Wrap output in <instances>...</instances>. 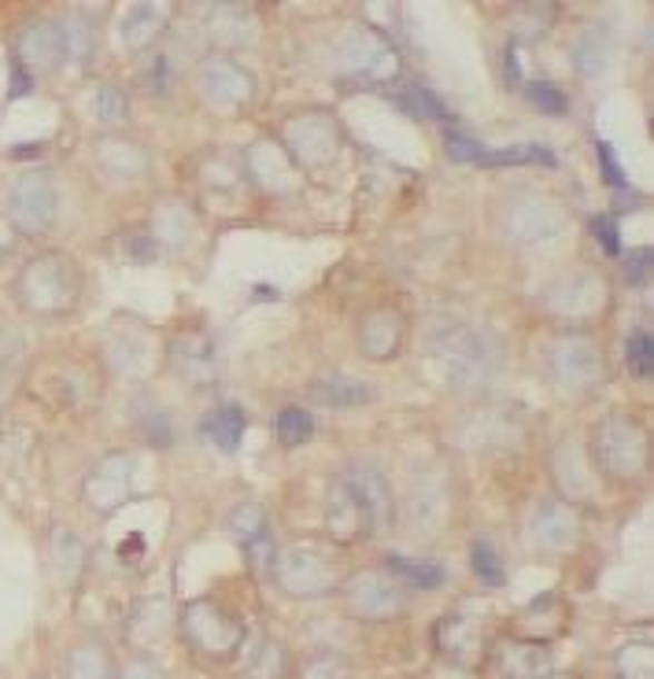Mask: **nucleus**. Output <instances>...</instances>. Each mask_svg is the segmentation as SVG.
Wrapping results in <instances>:
<instances>
[{
  "instance_id": "20e7f679",
  "label": "nucleus",
  "mask_w": 654,
  "mask_h": 679,
  "mask_svg": "<svg viewBox=\"0 0 654 679\" xmlns=\"http://www.w3.org/2000/svg\"><path fill=\"white\" fill-rule=\"evenodd\" d=\"M503 233L522 248L551 244L558 233H566V207L544 192H522L503 207Z\"/></svg>"
},
{
  "instance_id": "f3484780",
  "label": "nucleus",
  "mask_w": 654,
  "mask_h": 679,
  "mask_svg": "<svg viewBox=\"0 0 654 679\" xmlns=\"http://www.w3.org/2000/svg\"><path fill=\"white\" fill-rule=\"evenodd\" d=\"M614 56V33H606V27H588L581 33V41L573 44V67L584 78H600L611 67Z\"/></svg>"
},
{
  "instance_id": "423d86ee",
  "label": "nucleus",
  "mask_w": 654,
  "mask_h": 679,
  "mask_svg": "<svg viewBox=\"0 0 654 679\" xmlns=\"http://www.w3.org/2000/svg\"><path fill=\"white\" fill-rule=\"evenodd\" d=\"M595 455L606 473L640 477L647 469V432L628 418H611L595 432Z\"/></svg>"
},
{
  "instance_id": "473e14b6",
  "label": "nucleus",
  "mask_w": 654,
  "mask_h": 679,
  "mask_svg": "<svg viewBox=\"0 0 654 679\" xmlns=\"http://www.w3.org/2000/svg\"><path fill=\"white\" fill-rule=\"evenodd\" d=\"M625 267H628V281H647L651 278V248H640V251H628L625 256Z\"/></svg>"
},
{
  "instance_id": "c756f323",
  "label": "nucleus",
  "mask_w": 654,
  "mask_h": 679,
  "mask_svg": "<svg viewBox=\"0 0 654 679\" xmlns=\"http://www.w3.org/2000/svg\"><path fill=\"white\" fill-rule=\"evenodd\" d=\"M407 111L418 114V119H447V103L436 100V93H429V89L415 86L407 93Z\"/></svg>"
},
{
  "instance_id": "4468645a",
  "label": "nucleus",
  "mask_w": 654,
  "mask_h": 679,
  "mask_svg": "<svg viewBox=\"0 0 654 679\" xmlns=\"http://www.w3.org/2000/svg\"><path fill=\"white\" fill-rule=\"evenodd\" d=\"M351 609L359 617H370V620H382L388 613H396L404 606V598L393 583H385L382 577H359L351 583Z\"/></svg>"
},
{
  "instance_id": "39448f33",
  "label": "nucleus",
  "mask_w": 654,
  "mask_h": 679,
  "mask_svg": "<svg viewBox=\"0 0 654 679\" xmlns=\"http://www.w3.org/2000/svg\"><path fill=\"white\" fill-rule=\"evenodd\" d=\"M547 366L551 377H555L558 388L566 391H588L603 381L606 366H603V351L595 348L588 337H577V332H566L551 343L547 351Z\"/></svg>"
},
{
  "instance_id": "cd10ccee",
  "label": "nucleus",
  "mask_w": 654,
  "mask_h": 679,
  "mask_svg": "<svg viewBox=\"0 0 654 679\" xmlns=\"http://www.w3.org/2000/svg\"><path fill=\"white\" fill-rule=\"evenodd\" d=\"M126 111H130V100H126V93L119 86H100V93H97V114H100V122H122L126 119Z\"/></svg>"
},
{
  "instance_id": "4be33fe9",
  "label": "nucleus",
  "mask_w": 654,
  "mask_h": 679,
  "mask_svg": "<svg viewBox=\"0 0 654 679\" xmlns=\"http://www.w3.org/2000/svg\"><path fill=\"white\" fill-rule=\"evenodd\" d=\"M67 679H115V665L105 647H75L67 658Z\"/></svg>"
},
{
  "instance_id": "ddd939ff",
  "label": "nucleus",
  "mask_w": 654,
  "mask_h": 679,
  "mask_svg": "<svg viewBox=\"0 0 654 679\" xmlns=\"http://www.w3.org/2000/svg\"><path fill=\"white\" fill-rule=\"evenodd\" d=\"M344 60H348V67L359 78H374V82L393 78V71H396V52L388 49L382 38H374V33H355Z\"/></svg>"
},
{
  "instance_id": "aec40b11",
  "label": "nucleus",
  "mask_w": 654,
  "mask_h": 679,
  "mask_svg": "<svg viewBox=\"0 0 654 679\" xmlns=\"http://www.w3.org/2000/svg\"><path fill=\"white\" fill-rule=\"evenodd\" d=\"M311 399H318L323 407H363V402L374 399L370 385L355 381V377H323V381L311 385Z\"/></svg>"
},
{
  "instance_id": "c85d7f7f",
  "label": "nucleus",
  "mask_w": 654,
  "mask_h": 679,
  "mask_svg": "<svg viewBox=\"0 0 654 679\" xmlns=\"http://www.w3.org/2000/svg\"><path fill=\"white\" fill-rule=\"evenodd\" d=\"M628 366H633L636 377H651V366H654V343H651V332H633L628 337Z\"/></svg>"
},
{
  "instance_id": "2f4dec72",
  "label": "nucleus",
  "mask_w": 654,
  "mask_h": 679,
  "mask_svg": "<svg viewBox=\"0 0 654 679\" xmlns=\"http://www.w3.org/2000/svg\"><path fill=\"white\" fill-rule=\"evenodd\" d=\"M592 233L600 237V244L606 256H622V237H617V226H614V218H595L592 222Z\"/></svg>"
},
{
  "instance_id": "7ed1b4c3",
  "label": "nucleus",
  "mask_w": 654,
  "mask_h": 679,
  "mask_svg": "<svg viewBox=\"0 0 654 679\" xmlns=\"http://www.w3.org/2000/svg\"><path fill=\"white\" fill-rule=\"evenodd\" d=\"M4 214L22 237L49 233L56 226V218H60V186H56L52 170L49 167L22 170V174L8 186Z\"/></svg>"
},
{
  "instance_id": "5701e85b",
  "label": "nucleus",
  "mask_w": 654,
  "mask_h": 679,
  "mask_svg": "<svg viewBox=\"0 0 654 679\" xmlns=\"http://www.w3.org/2000/svg\"><path fill=\"white\" fill-rule=\"evenodd\" d=\"M82 543L75 539V532H56V577L63 583H75L78 572H82Z\"/></svg>"
},
{
  "instance_id": "dca6fc26",
  "label": "nucleus",
  "mask_w": 654,
  "mask_h": 679,
  "mask_svg": "<svg viewBox=\"0 0 654 679\" xmlns=\"http://www.w3.org/2000/svg\"><path fill=\"white\" fill-rule=\"evenodd\" d=\"M56 41H60L63 63H86L93 56V22L82 11H67V16L52 19Z\"/></svg>"
},
{
  "instance_id": "393cba45",
  "label": "nucleus",
  "mask_w": 654,
  "mask_h": 679,
  "mask_svg": "<svg viewBox=\"0 0 654 679\" xmlns=\"http://www.w3.org/2000/svg\"><path fill=\"white\" fill-rule=\"evenodd\" d=\"M469 566H474V572L488 587L503 583V558H499V550L492 547V539H477V543L469 547Z\"/></svg>"
},
{
  "instance_id": "6e6552de",
  "label": "nucleus",
  "mask_w": 654,
  "mask_h": 679,
  "mask_svg": "<svg viewBox=\"0 0 654 679\" xmlns=\"http://www.w3.org/2000/svg\"><path fill=\"white\" fill-rule=\"evenodd\" d=\"M130 485H133V462L126 455H111L93 469V473H89L82 495L97 513H111L126 502Z\"/></svg>"
},
{
  "instance_id": "72a5a7b5",
  "label": "nucleus",
  "mask_w": 654,
  "mask_h": 679,
  "mask_svg": "<svg viewBox=\"0 0 654 679\" xmlns=\"http://www.w3.org/2000/svg\"><path fill=\"white\" fill-rule=\"evenodd\" d=\"M33 89V71H27L19 60L11 63V100H19V97H27Z\"/></svg>"
},
{
  "instance_id": "bb28decb",
  "label": "nucleus",
  "mask_w": 654,
  "mask_h": 679,
  "mask_svg": "<svg viewBox=\"0 0 654 679\" xmlns=\"http://www.w3.org/2000/svg\"><path fill=\"white\" fill-rule=\"evenodd\" d=\"M525 97H529V103H536V108L547 111V114H566L569 111L566 93H562L558 86H551V82H529V86H525Z\"/></svg>"
},
{
  "instance_id": "c9c22d12",
  "label": "nucleus",
  "mask_w": 654,
  "mask_h": 679,
  "mask_svg": "<svg viewBox=\"0 0 654 679\" xmlns=\"http://www.w3.org/2000/svg\"><path fill=\"white\" fill-rule=\"evenodd\" d=\"M600 159H603V167H606V178H611V186H622V189H625V186H628V181H625V170L614 163V148L606 144V141H600Z\"/></svg>"
},
{
  "instance_id": "412c9836",
  "label": "nucleus",
  "mask_w": 654,
  "mask_h": 679,
  "mask_svg": "<svg viewBox=\"0 0 654 679\" xmlns=\"http://www.w3.org/2000/svg\"><path fill=\"white\" fill-rule=\"evenodd\" d=\"M388 569L396 572V577H404L407 583H415L422 587V591H433V587H440L447 580V572L440 561H433V558H404V555H393L385 561Z\"/></svg>"
},
{
  "instance_id": "f8f14e48",
  "label": "nucleus",
  "mask_w": 654,
  "mask_h": 679,
  "mask_svg": "<svg viewBox=\"0 0 654 679\" xmlns=\"http://www.w3.org/2000/svg\"><path fill=\"white\" fill-rule=\"evenodd\" d=\"M16 60L27 67V71H49V67L63 63L60 41H56V27L52 19H33L19 38V56Z\"/></svg>"
},
{
  "instance_id": "f257e3e1",
  "label": "nucleus",
  "mask_w": 654,
  "mask_h": 679,
  "mask_svg": "<svg viewBox=\"0 0 654 679\" xmlns=\"http://www.w3.org/2000/svg\"><path fill=\"white\" fill-rule=\"evenodd\" d=\"M433 355L447 381L463 391L488 388L503 366L499 340L480 326H440L433 332Z\"/></svg>"
},
{
  "instance_id": "f704fd0d",
  "label": "nucleus",
  "mask_w": 654,
  "mask_h": 679,
  "mask_svg": "<svg viewBox=\"0 0 654 679\" xmlns=\"http://www.w3.org/2000/svg\"><path fill=\"white\" fill-rule=\"evenodd\" d=\"M115 679H167V676L159 672L152 661H141V658H137V661L126 665V669H122L119 676H115Z\"/></svg>"
},
{
  "instance_id": "7c9ffc66",
  "label": "nucleus",
  "mask_w": 654,
  "mask_h": 679,
  "mask_svg": "<svg viewBox=\"0 0 654 679\" xmlns=\"http://www.w3.org/2000/svg\"><path fill=\"white\" fill-rule=\"evenodd\" d=\"M622 679H651V650L647 647H625L617 658Z\"/></svg>"
},
{
  "instance_id": "b1692460",
  "label": "nucleus",
  "mask_w": 654,
  "mask_h": 679,
  "mask_svg": "<svg viewBox=\"0 0 654 679\" xmlns=\"http://www.w3.org/2000/svg\"><path fill=\"white\" fill-rule=\"evenodd\" d=\"M315 436V418L307 410H281V418H278V440L285 447H304L307 440Z\"/></svg>"
},
{
  "instance_id": "1a4fd4ad",
  "label": "nucleus",
  "mask_w": 654,
  "mask_h": 679,
  "mask_svg": "<svg viewBox=\"0 0 654 679\" xmlns=\"http://www.w3.org/2000/svg\"><path fill=\"white\" fill-rule=\"evenodd\" d=\"M344 480L351 485V491L359 495V502L366 506V517H370V532H382V528H393L396 506H393V491H388V480L382 469L355 462Z\"/></svg>"
},
{
  "instance_id": "6ab92c4d",
  "label": "nucleus",
  "mask_w": 654,
  "mask_h": 679,
  "mask_svg": "<svg viewBox=\"0 0 654 679\" xmlns=\"http://www.w3.org/2000/svg\"><path fill=\"white\" fill-rule=\"evenodd\" d=\"M204 436L218 447L222 455H234L240 440H245V410L240 407H218L204 418Z\"/></svg>"
},
{
  "instance_id": "0eeeda50",
  "label": "nucleus",
  "mask_w": 654,
  "mask_h": 679,
  "mask_svg": "<svg viewBox=\"0 0 654 679\" xmlns=\"http://www.w3.org/2000/svg\"><path fill=\"white\" fill-rule=\"evenodd\" d=\"M278 580L285 591L296 598H315L337 583V577H333V561L323 550H311V547L285 550L278 558Z\"/></svg>"
},
{
  "instance_id": "9d476101",
  "label": "nucleus",
  "mask_w": 654,
  "mask_h": 679,
  "mask_svg": "<svg viewBox=\"0 0 654 679\" xmlns=\"http://www.w3.org/2000/svg\"><path fill=\"white\" fill-rule=\"evenodd\" d=\"M200 89L211 103H245L251 97V74L226 56H211L200 67Z\"/></svg>"
},
{
  "instance_id": "a878e982",
  "label": "nucleus",
  "mask_w": 654,
  "mask_h": 679,
  "mask_svg": "<svg viewBox=\"0 0 654 679\" xmlns=\"http://www.w3.org/2000/svg\"><path fill=\"white\" fill-rule=\"evenodd\" d=\"M444 144H447V152H452V159H458V163H480L485 152H488V148L480 144L477 137L463 133L458 126H447V130H444Z\"/></svg>"
},
{
  "instance_id": "9b49d317",
  "label": "nucleus",
  "mask_w": 654,
  "mask_h": 679,
  "mask_svg": "<svg viewBox=\"0 0 654 679\" xmlns=\"http://www.w3.org/2000/svg\"><path fill=\"white\" fill-rule=\"evenodd\" d=\"M581 521L566 502H544L529 521V539L544 550H566L577 543Z\"/></svg>"
},
{
  "instance_id": "a211bd4d",
  "label": "nucleus",
  "mask_w": 654,
  "mask_h": 679,
  "mask_svg": "<svg viewBox=\"0 0 654 679\" xmlns=\"http://www.w3.org/2000/svg\"><path fill=\"white\" fill-rule=\"evenodd\" d=\"M167 19H170L167 4H133V8H126L122 27H119L122 41L130 44V49H141V44H148L159 30L167 27Z\"/></svg>"
},
{
  "instance_id": "f03ea898",
  "label": "nucleus",
  "mask_w": 654,
  "mask_h": 679,
  "mask_svg": "<svg viewBox=\"0 0 654 679\" xmlns=\"http://www.w3.org/2000/svg\"><path fill=\"white\" fill-rule=\"evenodd\" d=\"M82 270L75 259L60 256V251H41L33 256L16 278V299L22 310L38 318H63L82 303Z\"/></svg>"
},
{
  "instance_id": "2eb2a0df",
  "label": "nucleus",
  "mask_w": 654,
  "mask_h": 679,
  "mask_svg": "<svg viewBox=\"0 0 654 679\" xmlns=\"http://www.w3.org/2000/svg\"><path fill=\"white\" fill-rule=\"evenodd\" d=\"M97 156L108 167V174L119 181H137L148 170V152L141 144L126 141V137H105L97 144Z\"/></svg>"
}]
</instances>
